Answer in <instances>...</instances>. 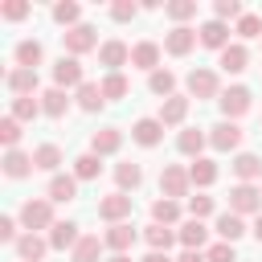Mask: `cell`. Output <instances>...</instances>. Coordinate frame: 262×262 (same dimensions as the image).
<instances>
[{
  "instance_id": "22",
  "label": "cell",
  "mask_w": 262,
  "mask_h": 262,
  "mask_svg": "<svg viewBox=\"0 0 262 262\" xmlns=\"http://www.w3.org/2000/svg\"><path fill=\"white\" fill-rule=\"evenodd\" d=\"M78 242H82V233H78V225H74V221H57V225L49 229V250H57V254L74 250Z\"/></svg>"
},
{
  "instance_id": "11",
  "label": "cell",
  "mask_w": 262,
  "mask_h": 262,
  "mask_svg": "<svg viewBox=\"0 0 262 262\" xmlns=\"http://www.w3.org/2000/svg\"><path fill=\"white\" fill-rule=\"evenodd\" d=\"M229 33H233V29H229L225 20H217V16H213V20H205V25L196 29V41H201L205 49H217V53H221L225 45H233V41H229Z\"/></svg>"
},
{
  "instance_id": "43",
  "label": "cell",
  "mask_w": 262,
  "mask_h": 262,
  "mask_svg": "<svg viewBox=\"0 0 262 262\" xmlns=\"http://www.w3.org/2000/svg\"><path fill=\"white\" fill-rule=\"evenodd\" d=\"M164 12H168L176 25H184V20L196 16V0H172V4H164Z\"/></svg>"
},
{
  "instance_id": "46",
  "label": "cell",
  "mask_w": 262,
  "mask_h": 262,
  "mask_svg": "<svg viewBox=\"0 0 262 262\" xmlns=\"http://www.w3.org/2000/svg\"><path fill=\"white\" fill-rule=\"evenodd\" d=\"M213 16H217V20H242L246 8H242V0H217V4H213Z\"/></svg>"
},
{
  "instance_id": "13",
  "label": "cell",
  "mask_w": 262,
  "mask_h": 262,
  "mask_svg": "<svg viewBox=\"0 0 262 262\" xmlns=\"http://www.w3.org/2000/svg\"><path fill=\"white\" fill-rule=\"evenodd\" d=\"M4 86H8L12 98H29V94H37V70H20V66H12V70L4 74Z\"/></svg>"
},
{
  "instance_id": "45",
  "label": "cell",
  "mask_w": 262,
  "mask_h": 262,
  "mask_svg": "<svg viewBox=\"0 0 262 262\" xmlns=\"http://www.w3.org/2000/svg\"><path fill=\"white\" fill-rule=\"evenodd\" d=\"M233 33H237L242 41H250V37H262V16H258V12H246V16L233 25Z\"/></svg>"
},
{
  "instance_id": "40",
  "label": "cell",
  "mask_w": 262,
  "mask_h": 262,
  "mask_svg": "<svg viewBox=\"0 0 262 262\" xmlns=\"http://www.w3.org/2000/svg\"><path fill=\"white\" fill-rule=\"evenodd\" d=\"M53 20L61 29H74V25H82V8L74 0H61V4H53Z\"/></svg>"
},
{
  "instance_id": "36",
  "label": "cell",
  "mask_w": 262,
  "mask_h": 262,
  "mask_svg": "<svg viewBox=\"0 0 262 262\" xmlns=\"http://www.w3.org/2000/svg\"><path fill=\"white\" fill-rule=\"evenodd\" d=\"M147 90H151V94H160V102H164V98H172V94H176V74L160 66L156 74H147Z\"/></svg>"
},
{
  "instance_id": "52",
  "label": "cell",
  "mask_w": 262,
  "mask_h": 262,
  "mask_svg": "<svg viewBox=\"0 0 262 262\" xmlns=\"http://www.w3.org/2000/svg\"><path fill=\"white\" fill-rule=\"evenodd\" d=\"M143 262H172V258H168V254H160V250H151V254H147Z\"/></svg>"
},
{
  "instance_id": "26",
  "label": "cell",
  "mask_w": 262,
  "mask_h": 262,
  "mask_svg": "<svg viewBox=\"0 0 262 262\" xmlns=\"http://www.w3.org/2000/svg\"><path fill=\"white\" fill-rule=\"evenodd\" d=\"M119 147H123V131L119 127H102V131L90 135V151L94 156H115Z\"/></svg>"
},
{
  "instance_id": "42",
  "label": "cell",
  "mask_w": 262,
  "mask_h": 262,
  "mask_svg": "<svg viewBox=\"0 0 262 262\" xmlns=\"http://www.w3.org/2000/svg\"><path fill=\"white\" fill-rule=\"evenodd\" d=\"M20 135H25L20 123H16L12 115H4V119H0V143H4V151H12V147L20 143Z\"/></svg>"
},
{
  "instance_id": "6",
  "label": "cell",
  "mask_w": 262,
  "mask_h": 262,
  "mask_svg": "<svg viewBox=\"0 0 262 262\" xmlns=\"http://www.w3.org/2000/svg\"><path fill=\"white\" fill-rule=\"evenodd\" d=\"M61 41H66V53L70 57H82V53L98 49V29L94 25H74V29L61 33Z\"/></svg>"
},
{
  "instance_id": "25",
  "label": "cell",
  "mask_w": 262,
  "mask_h": 262,
  "mask_svg": "<svg viewBox=\"0 0 262 262\" xmlns=\"http://www.w3.org/2000/svg\"><path fill=\"white\" fill-rule=\"evenodd\" d=\"M74 98H78V106H82L86 115H94V111H102V106H106V94H102V82H82V86L74 90Z\"/></svg>"
},
{
  "instance_id": "29",
  "label": "cell",
  "mask_w": 262,
  "mask_h": 262,
  "mask_svg": "<svg viewBox=\"0 0 262 262\" xmlns=\"http://www.w3.org/2000/svg\"><path fill=\"white\" fill-rule=\"evenodd\" d=\"M102 250H106V242H102L98 233H82V242L70 250V262H98Z\"/></svg>"
},
{
  "instance_id": "16",
  "label": "cell",
  "mask_w": 262,
  "mask_h": 262,
  "mask_svg": "<svg viewBox=\"0 0 262 262\" xmlns=\"http://www.w3.org/2000/svg\"><path fill=\"white\" fill-rule=\"evenodd\" d=\"M0 168H4V176L8 180H25L37 164H33V156L29 151H20V147H12V151H4V160H0Z\"/></svg>"
},
{
  "instance_id": "30",
  "label": "cell",
  "mask_w": 262,
  "mask_h": 262,
  "mask_svg": "<svg viewBox=\"0 0 262 262\" xmlns=\"http://www.w3.org/2000/svg\"><path fill=\"white\" fill-rule=\"evenodd\" d=\"M131 139H135L139 147H156V143L164 139V123H160V119H139V123L131 127Z\"/></svg>"
},
{
  "instance_id": "15",
  "label": "cell",
  "mask_w": 262,
  "mask_h": 262,
  "mask_svg": "<svg viewBox=\"0 0 262 262\" xmlns=\"http://www.w3.org/2000/svg\"><path fill=\"white\" fill-rule=\"evenodd\" d=\"M45 196H49L53 205H70V201L78 196V176H66V172L49 176V184H45Z\"/></svg>"
},
{
  "instance_id": "23",
  "label": "cell",
  "mask_w": 262,
  "mask_h": 262,
  "mask_svg": "<svg viewBox=\"0 0 262 262\" xmlns=\"http://www.w3.org/2000/svg\"><path fill=\"white\" fill-rule=\"evenodd\" d=\"M49 254V237H41V233H20V242H16V258L20 262H41Z\"/></svg>"
},
{
  "instance_id": "4",
  "label": "cell",
  "mask_w": 262,
  "mask_h": 262,
  "mask_svg": "<svg viewBox=\"0 0 262 262\" xmlns=\"http://www.w3.org/2000/svg\"><path fill=\"white\" fill-rule=\"evenodd\" d=\"M188 188H192L188 168H180V164H164V172H160V196L180 201V196H188Z\"/></svg>"
},
{
  "instance_id": "33",
  "label": "cell",
  "mask_w": 262,
  "mask_h": 262,
  "mask_svg": "<svg viewBox=\"0 0 262 262\" xmlns=\"http://www.w3.org/2000/svg\"><path fill=\"white\" fill-rule=\"evenodd\" d=\"M8 115H12L16 123H33L37 115H45V111H41V94H29V98H12Z\"/></svg>"
},
{
  "instance_id": "32",
  "label": "cell",
  "mask_w": 262,
  "mask_h": 262,
  "mask_svg": "<svg viewBox=\"0 0 262 262\" xmlns=\"http://www.w3.org/2000/svg\"><path fill=\"white\" fill-rule=\"evenodd\" d=\"M143 242H147L151 250L168 254V250H172V242H180V237H176V229H172V225H156V221H151V225L143 229Z\"/></svg>"
},
{
  "instance_id": "21",
  "label": "cell",
  "mask_w": 262,
  "mask_h": 262,
  "mask_svg": "<svg viewBox=\"0 0 262 262\" xmlns=\"http://www.w3.org/2000/svg\"><path fill=\"white\" fill-rule=\"evenodd\" d=\"M229 168H233V176H237V184H254V180L262 176V160H258L254 151H237Z\"/></svg>"
},
{
  "instance_id": "7",
  "label": "cell",
  "mask_w": 262,
  "mask_h": 262,
  "mask_svg": "<svg viewBox=\"0 0 262 262\" xmlns=\"http://www.w3.org/2000/svg\"><path fill=\"white\" fill-rule=\"evenodd\" d=\"M98 61L106 66V74H123V66H131V45L119 41V37H111V41L98 45Z\"/></svg>"
},
{
  "instance_id": "34",
  "label": "cell",
  "mask_w": 262,
  "mask_h": 262,
  "mask_svg": "<svg viewBox=\"0 0 262 262\" xmlns=\"http://www.w3.org/2000/svg\"><path fill=\"white\" fill-rule=\"evenodd\" d=\"M33 164H37V172L57 176V168H61V147H57V143H41V147L33 151Z\"/></svg>"
},
{
  "instance_id": "37",
  "label": "cell",
  "mask_w": 262,
  "mask_h": 262,
  "mask_svg": "<svg viewBox=\"0 0 262 262\" xmlns=\"http://www.w3.org/2000/svg\"><path fill=\"white\" fill-rule=\"evenodd\" d=\"M188 180H192V188H209V184L217 180V164L205 160V156L192 160V164H188Z\"/></svg>"
},
{
  "instance_id": "5",
  "label": "cell",
  "mask_w": 262,
  "mask_h": 262,
  "mask_svg": "<svg viewBox=\"0 0 262 262\" xmlns=\"http://www.w3.org/2000/svg\"><path fill=\"white\" fill-rule=\"evenodd\" d=\"M131 209H135V196H127V192H111V196H102L98 201V217L106 221V225H119V221H131Z\"/></svg>"
},
{
  "instance_id": "41",
  "label": "cell",
  "mask_w": 262,
  "mask_h": 262,
  "mask_svg": "<svg viewBox=\"0 0 262 262\" xmlns=\"http://www.w3.org/2000/svg\"><path fill=\"white\" fill-rule=\"evenodd\" d=\"M127 90H131V86H127V78H123V74H106V78H102V94H106V102L127 98Z\"/></svg>"
},
{
  "instance_id": "2",
  "label": "cell",
  "mask_w": 262,
  "mask_h": 262,
  "mask_svg": "<svg viewBox=\"0 0 262 262\" xmlns=\"http://www.w3.org/2000/svg\"><path fill=\"white\" fill-rule=\"evenodd\" d=\"M184 86H188V98H196V102H201V98H221V82H217V74L205 70V66L188 70Z\"/></svg>"
},
{
  "instance_id": "53",
  "label": "cell",
  "mask_w": 262,
  "mask_h": 262,
  "mask_svg": "<svg viewBox=\"0 0 262 262\" xmlns=\"http://www.w3.org/2000/svg\"><path fill=\"white\" fill-rule=\"evenodd\" d=\"M250 233H254V237H258V242H262V213H258V217H254V225H250Z\"/></svg>"
},
{
  "instance_id": "51",
  "label": "cell",
  "mask_w": 262,
  "mask_h": 262,
  "mask_svg": "<svg viewBox=\"0 0 262 262\" xmlns=\"http://www.w3.org/2000/svg\"><path fill=\"white\" fill-rule=\"evenodd\" d=\"M176 262H209V258H205V250H184Z\"/></svg>"
},
{
  "instance_id": "17",
  "label": "cell",
  "mask_w": 262,
  "mask_h": 262,
  "mask_svg": "<svg viewBox=\"0 0 262 262\" xmlns=\"http://www.w3.org/2000/svg\"><path fill=\"white\" fill-rule=\"evenodd\" d=\"M12 57H16V66H20V70H37V66L45 61V49H41V41H37V37H25V41H16Z\"/></svg>"
},
{
  "instance_id": "19",
  "label": "cell",
  "mask_w": 262,
  "mask_h": 262,
  "mask_svg": "<svg viewBox=\"0 0 262 262\" xmlns=\"http://www.w3.org/2000/svg\"><path fill=\"white\" fill-rule=\"evenodd\" d=\"M184 115H188V94H172V98L160 102V115H156V119H160L164 127H180Z\"/></svg>"
},
{
  "instance_id": "24",
  "label": "cell",
  "mask_w": 262,
  "mask_h": 262,
  "mask_svg": "<svg viewBox=\"0 0 262 262\" xmlns=\"http://www.w3.org/2000/svg\"><path fill=\"white\" fill-rule=\"evenodd\" d=\"M131 66L156 74V70H160V45H156V41H139V45H131Z\"/></svg>"
},
{
  "instance_id": "8",
  "label": "cell",
  "mask_w": 262,
  "mask_h": 262,
  "mask_svg": "<svg viewBox=\"0 0 262 262\" xmlns=\"http://www.w3.org/2000/svg\"><path fill=\"white\" fill-rule=\"evenodd\" d=\"M242 135H246V131H242L237 123L221 119V123L209 127V147H213V151H237V147H242Z\"/></svg>"
},
{
  "instance_id": "28",
  "label": "cell",
  "mask_w": 262,
  "mask_h": 262,
  "mask_svg": "<svg viewBox=\"0 0 262 262\" xmlns=\"http://www.w3.org/2000/svg\"><path fill=\"white\" fill-rule=\"evenodd\" d=\"M176 237H180V246H184V250H205V242H209V229H205V221L188 217V221L176 229Z\"/></svg>"
},
{
  "instance_id": "1",
  "label": "cell",
  "mask_w": 262,
  "mask_h": 262,
  "mask_svg": "<svg viewBox=\"0 0 262 262\" xmlns=\"http://www.w3.org/2000/svg\"><path fill=\"white\" fill-rule=\"evenodd\" d=\"M16 221H20L25 233L53 229V225H57V221H53V201H49V196H29V201L20 205V213H16Z\"/></svg>"
},
{
  "instance_id": "9",
  "label": "cell",
  "mask_w": 262,
  "mask_h": 262,
  "mask_svg": "<svg viewBox=\"0 0 262 262\" xmlns=\"http://www.w3.org/2000/svg\"><path fill=\"white\" fill-rule=\"evenodd\" d=\"M229 213H237V217L262 213V188H254V184H233V188H229Z\"/></svg>"
},
{
  "instance_id": "38",
  "label": "cell",
  "mask_w": 262,
  "mask_h": 262,
  "mask_svg": "<svg viewBox=\"0 0 262 262\" xmlns=\"http://www.w3.org/2000/svg\"><path fill=\"white\" fill-rule=\"evenodd\" d=\"M74 176H78V180H98V176H102V156L82 151V156L74 160Z\"/></svg>"
},
{
  "instance_id": "3",
  "label": "cell",
  "mask_w": 262,
  "mask_h": 262,
  "mask_svg": "<svg viewBox=\"0 0 262 262\" xmlns=\"http://www.w3.org/2000/svg\"><path fill=\"white\" fill-rule=\"evenodd\" d=\"M217 106H221V115H225L229 123H237V119L254 106V94H250V86H229V90H221Z\"/></svg>"
},
{
  "instance_id": "49",
  "label": "cell",
  "mask_w": 262,
  "mask_h": 262,
  "mask_svg": "<svg viewBox=\"0 0 262 262\" xmlns=\"http://www.w3.org/2000/svg\"><path fill=\"white\" fill-rule=\"evenodd\" d=\"M0 16H4V20H25V16H29V4H25V0H4V4H0Z\"/></svg>"
},
{
  "instance_id": "27",
  "label": "cell",
  "mask_w": 262,
  "mask_h": 262,
  "mask_svg": "<svg viewBox=\"0 0 262 262\" xmlns=\"http://www.w3.org/2000/svg\"><path fill=\"white\" fill-rule=\"evenodd\" d=\"M115 184H119V192H135L139 184H143V168L135 164V160H123V164H115Z\"/></svg>"
},
{
  "instance_id": "48",
  "label": "cell",
  "mask_w": 262,
  "mask_h": 262,
  "mask_svg": "<svg viewBox=\"0 0 262 262\" xmlns=\"http://www.w3.org/2000/svg\"><path fill=\"white\" fill-rule=\"evenodd\" d=\"M111 16H115L119 25H127V20L139 16V4H131V0H115V4H111Z\"/></svg>"
},
{
  "instance_id": "31",
  "label": "cell",
  "mask_w": 262,
  "mask_h": 262,
  "mask_svg": "<svg viewBox=\"0 0 262 262\" xmlns=\"http://www.w3.org/2000/svg\"><path fill=\"white\" fill-rule=\"evenodd\" d=\"M41 111H45L49 119H61V115L70 111V90H61V86H49V90L41 94Z\"/></svg>"
},
{
  "instance_id": "54",
  "label": "cell",
  "mask_w": 262,
  "mask_h": 262,
  "mask_svg": "<svg viewBox=\"0 0 262 262\" xmlns=\"http://www.w3.org/2000/svg\"><path fill=\"white\" fill-rule=\"evenodd\" d=\"M106 262H131V254H111Z\"/></svg>"
},
{
  "instance_id": "10",
  "label": "cell",
  "mask_w": 262,
  "mask_h": 262,
  "mask_svg": "<svg viewBox=\"0 0 262 262\" xmlns=\"http://www.w3.org/2000/svg\"><path fill=\"white\" fill-rule=\"evenodd\" d=\"M86 82V74H82V61L78 57H57V66H53V86H61V90H78Z\"/></svg>"
},
{
  "instance_id": "44",
  "label": "cell",
  "mask_w": 262,
  "mask_h": 262,
  "mask_svg": "<svg viewBox=\"0 0 262 262\" xmlns=\"http://www.w3.org/2000/svg\"><path fill=\"white\" fill-rule=\"evenodd\" d=\"M217 209V201L209 196V192H196V196H188V217H196V221H205L209 213Z\"/></svg>"
},
{
  "instance_id": "35",
  "label": "cell",
  "mask_w": 262,
  "mask_h": 262,
  "mask_svg": "<svg viewBox=\"0 0 262 262\" xmlns=\"http://www.w3.org/2000/svg\"><path fill=\"white\" fill-rule=\"evenodd\" d=\"M242 233H246V217H237V213H229V209H225V213L217 217V237L233 246V242H237Z\"/></svg>"
},
{
  "instance_id": "12",
  "label": "cell",
  "mask_w": 262,
  "mask_h": 262,
  "mask_svg": "<svg viewBox=\"0 0 262 262\" xmlns=\"http://www.w3.org/2000/svg\"><path fill=\"white\" fill-rule=\"evenodd\" d=\"M192 45H196V29H188V25H176L164 33V53H172V57L192 53Z\"/></svg>"
},
{
  "instance_id": "50",
  "label": "cell",
  "mask_w": 262,
  "mask_h": 262,
  "mask_svg": "<svg viewBox=\"0 0 262 262\" xmlns=\"http://www.w3.org/2000/svg\"><path fill=\"white\" fill-rule=\"evenodd\" d=\"M0 242H20V221L16 217H0Z\"/></svg>"
},
{
  "instance_id": "20",
  "label": "cell",
  "mask_w": 262,
  "mask_h": 262,
  "mask_svg": "<svg viewBox=\"0 0 262 262\" xmlns=\"http://www.w3.org/2000/svg\"><path fill=\"white\" fill-rule=\"evenodd\" d=\"M205 143H209V131H201V127H184V131L176 135V151H180V156H192V160H201Z\"/></svg>"
},
{
  "instance_id": "39",
  "label": "cell",
  "mask_w": 262,
  "mask_h": 262,
  "mask_svg": "<svg viewBox=\"0 0 262 262\" xmlns=\"http://www.w3.org/2000/svg\"><path fill=\"white\" fill-rule=\"evenodd\" d=\"M151 221L156 225H176L180 221V201H168V196L151 201Z\"/></svg>"
},
{
  "instance_id": "14",
  "label": "cell",
  "mask_w": 262,
  "mask_h": 262,
  "mask_svg": "<svg viewBox=\"0 0 262 262\" xmlns=\"http://www.w3.org/2000/svg\"><path fill=\"white\" fill-rule=\"evenodd\" d=\"M135 225L131 221H119V225H106V233H102V242H106V250L111 254H127L131 246H135Z\"/></svg>"
},
{
  "instance_id": "18",
  "label": "cell",
  "mask_w": 262,
  "mask_h": 262,
  "mask_svg": "<svg viewBox=\"0 0 262 262\" xmlns=\"http://www.w3.org/2000/svg\"><path fill=\"white\" fill-rule=\"evenodd\" d=\"M217 66H221L225 74H242V70L250 66V49H246L242 41H233V45H225V49L217 53Z\"/></svg>"
},
{
  "instance_id": "47",
  "label": "cell",
  "mask_w": 262,
  "mask_h": 262,
  "mask_svg": "<svg viewBox=\"0 0 262 262\" xmlns=\"http://www.w3.org/2000/svg\"><path fill=\"white\" fill-rule=\"evenodd\" d=\"M205 258H209V262H237V250H233L229 242H213V246L205 250Z\"/></svg>"
}]
</instances>
